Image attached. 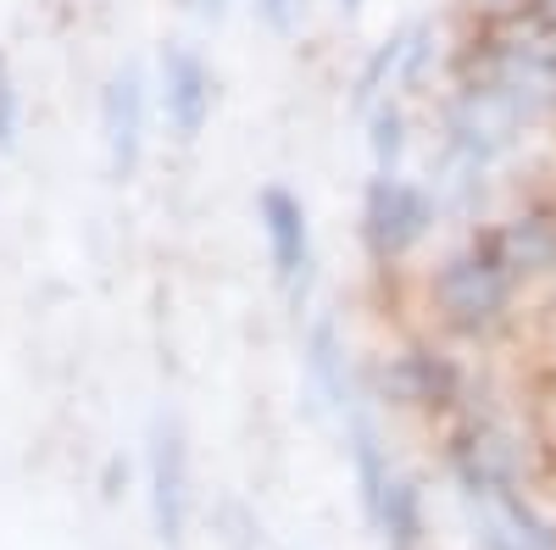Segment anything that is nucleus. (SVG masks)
Here are the masks:
<instances>
[{"instance_id": "nucleus-6", "label": "nucleus", "mask_w": 556, "mask_h": 550, "mask_svg": "<svg viewBox=\"0 0 556 550\" xmlns=\"http://www.w3.org/2000/svg\"><path fill=\"white\" fill-rule=\"evenodd\" d=\"M146 507L156 539L167 550H184L195 517V478H190V434L167 411H156L146 434Z\"/></svg>"}, {"instance_id": "nucleus-12", "label": "nucleus", "mask_w": 556, "mask_h": 550, "mask_svg": "<svg viewBox=\"0 0 556 550\" xmlns=\"http://www.w3.org/2000/svg\"><path fill=\"white\" fill-rule=\"evenodd\" d=\"M367 528L379 534L384 550H429V500H424V484L395 468V478L384 489V507H379V517Z\"/></svg>"}, {"instance_id": "nucleus-17", "label": "nucleus", "mask_w": 556, "mask_h": 550, "mask_svg": "<svg viewBox=\"0 0 556 550\" xmlns=\"http://www.w3.org/2000/svg\"><path fill=\"white\" fill-rule=\"evenodd\" d=\"M518 17H529L540 34H551V39H556V0H529V7H523Z\"/></svg>"}, {"instance_id": "nucleus-9", "label": "nucleus", "mask_w": 556, "mask_h": 550, "mask_svg": "<svg viewBox=\"0 0 556 550\" xmlns=\"http://www.w3.org/2000/svg\"><path fill=\"white\" fill-rule=\"evenodd\" d=\"M151 84H156V106L167 117V133L178 145H195L217 117V67L190 39H162Z\"/></svg>"}, {"instance_id": "nucleus-13", "label": "nucleus", "mask_w": 556, "mask_h": 550, "mask_svg": "<svg viewBox=\"0 0 556 550\" xmlns=\"http://www.w3.org/2000/svg\"><path fill=\"white\" fill-rule=\"evenodd\" d=\"M367 128V156H374V172H406L412 156V106L401 95H384L362 112Z\"/></svg>"}, {"instance_id": "nucleus-1", "label": "nucleus", "mask_w": 556, "mask_h": 550, "mask_svg": "<svg viewBox=\"0 0 556 550\" xmlns=\"http://www.w3.org/2000/svg\"><path fill=\"white\" fill-rule=\"evenodd\" d=\"M523 300L529 295L518 284V272L506 267L484 222L462 228V240L445 245L434 267L424 272V311L440 329V340L451 345H479V350L501 345L518 329Z\"/></svg>"}, {"instance_id": "nucleus-11", "label": "nucleus", "mask_w": 556, "mask_h": 550, "mask_svg": "<svg viewBox=\"0 0 556 550\" xmlns=\"http://www.w3.org/2000/svg\"><path fill=\"white\" fill-rule=\"evenodd\" d=\"M462 507H468L479 550H556V517L540 512L529 489L479 495V500H462Z\"/></svg>"}, {"instance_id": "nucleus-18", "label": "nucleus", "mask_w": 556, "mask_h": 550, "mask_svg": "<svg viewBox=\"0 0 556 550\" xmlns=\"http://www.w3.org/2000/svg\"><path fill=\"white\" fill-rule=\"evenodd\" d=\"M473 7V17H513V12H523L529 0H468Z\"/></svg>"}, {"instance_id": "nucleus-19", "label": "nucleus", "mask_w": 556, "mask_h": 550, "mask_svg": "<svg viewBox=\"0 0 556 550\" xmlns=\"http://www.w3.org/2000/svg\"><path fill=\"white\" fill-rule=\"evenodd\" d=\"M362 7H367V0H334V12H340V17H362Z\"/></svg>"}, {"instance_id": "nucleus-7", "label": "nucleus", "mask_w": 556, "mask_h": 550, "mask_svg": "<svg viewBox=\"0 0 556 550\" xmlns=\"http://www.w3.org/2000/svg\"><path fill=\"white\" fill-rule=\"evenodd\" d=\"M151 95H156V84H151V73L139 67V62L112 67L106 84H101L96 117H101V151H106V172H112V183H134L139 167H146Z\"/></svg>"}, {"instance_id": "nucleus-3", "label": "nucleus", "mask_w": 556, "mask_h": 550, "mask_svg": "<svg viewBox=\"0 0 556 550\" xmlns=\"http://www.w3.org/2000/svg\"><path fill=\"white\" fill-rule=\"evenodd\" d=\"M362 389L374 406L390 411H417V418H456L462 406L479 395L473 367L462 361V350L440 334H412L374 367H362Z\"/></svg>"}, {"instance_id": "nucleus-10", "label": "nucleus", "mask_w": 556, "mask_h": 550, "mask_svg": "<svg viewBox=\"0 0 556 550\" xmlns=\"http://www.w3.org/2000/svg\"><path fill=\"white\" fill-rule=\"evenodd\" d=\"M301 373H306V389L317 395V406L334 411V418H345V411L367 395L340 311H312V323L301 334Z\"/></svg>"}, {"instance_id": "nucleus-14", "label": "nucleus", "mask_w": 556, "mask_h": 550, "mask_svg": "<svg viewBox=\"0 0 556 550\" xmlns=\"http://www.w3.org/2000/svg\"><path fill=\"white\" fill-rule=\"evenodd\" d=\"M23 145V84L12 67V51L0 44V156H12Z\"/></svg>"}, {"instance_id": "nucleus-4", "label": "nucleus", "mask_w": 556, "mask_h": 550, "mask_svg": "<svg viewBox=\"0 0 556 550\" xmlns=\"http://www.w3.org/2000/svg\"><path fill=\"white\" fill-rule=\"evenodd\" d=\"M440 222H445V212H440L434 183L406 178V172H374L362 183L356 240H362V256L374 261L379 272L406 267L417 251L440 234Z\"/></svg>"}, {"instance_id": "nucleus-16", "label": "nucleus", "mask_w": 556, "mask_h": 550, "mask_svg": "<svg viewBox=\"0 0 556 550\" xmlns=\"http://www.w3.org/2000/svg\"><path fill=\"white\" fill-rule=\"evenodd\" d=\"M173 7L184 17H195V23H223L228 12H235V0H173Z\"/></svg>"}, {"instance_id": "nucleus-8", "label": "nucleus", "mask_w": 556, "mask_h": 550, "mask_svg": "<svg viewBox=\"0 0 556 550\" xmlns=\"http://www.w3.org/2000/svg\"><path fill=\"white\" fill-rule=\"evenodd\" d=\"M484 228H490L495 251L506 256V267L518 272L523 295H551L556 290V190L518 195Z\"/></svg>"}, {"instance_id": "nucleus-5", "label": "nucleus", "mask_w": 556, "mask_h": 550, "mask_svg": "<svg viewBox=\"0 0 556 550\" xmlns=\"http://www.w3.org/2000/svg\"><path fill=\"white\" fill-rule=\"evenodd\" d=\"M256 228L267 245L273 284L285 290V300L301 311L317 284V234H312V212L290 183H262L256 190Z\"/></svg>"}, {"instance_id": "nucleus-15", "label": "nucleus", "mask_w": 556, "mask_h": 550, "mask_svg": "<svg viewBox=\"0 0 556 550\" xmlns=\"http://www.w3.org/2000/svg\"><path fill=\"white\" fill-rule=\"evenodd\" d=\"M251 17H256L267 34L290 39V34H301V23H306V0H251Z\"/></svg>"}, {"instance_id": "nucleus-2", "label": "nucleus", "mask_w": 556, "mask_h": 550, "mask_svg": "<svg viewBox=\"0 0 556 550\" xmlns=\"http://www.w3.org/2000/svg\"><path fill=\"white\" fill-rule=\"evenodd\" d=\"M445 78L479 84L506 112L518 117L523 133L556 128V39L540 34L529 17H479L473 34L451 44Z\"/></svg>"}]
</instances>
